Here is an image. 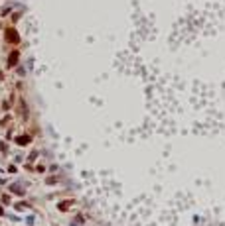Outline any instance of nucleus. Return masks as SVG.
I'll use <instances>...</instances> for the list:
<instances>
[{
    "instance_id": "nucleus-1",
    "label": "nucleus",
    "mask_w": 225,
    "mask_h": 226,
    "mask_svg": "<svg viewBox=\"0 0 225 226\" xmlns=\"http://www.w3.org/2000/svg\"><path fill=\"white\" fill-rule=\"evenodd\" d=\"M6 39H8V41H12V43H18V41H20V38H18V32H16V30H12V28H10V30H6Z\"/></svg>"
},
{
    "instance_id": "nucleus-2",
    "label": "nucleus",
    "mask_w": 225,
    "mask_h": 226,
    "mask_svg": "<svg viewBox=\"0 0 225 226\" xmlns=\"http://www.w3.org/2000/svg\"><path fill=\"white\" fill-rule=\"evenodd\" d=\"M16 61H18V53L14 51L12 55H10V61H8V65H10V67H12V65H16Z\"/></svg>"
}]
</instances>
